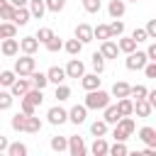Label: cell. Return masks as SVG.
<instances>
[{"instance_id":"1","label":"cell","mask_w":156,"mask_h":156,"mask_svg":"<svg viewBox=\"0 0 156 156\" xmlns=\"http://www.w3.org/2000/svg\"><path fill=\"white\" fill-rule=\"evenodd\" d=\"M110 100H112V95L107 93V90H102V88H95V90H88V95H85V107L88 110H105L107 105H110Z\"/></svg>"},{"instance_id":"2","label":"cell","mask_w":156,"mask_h":156,"mask_svg":"<svg viewBox=\"0 0 156 156\" xmlns=\"http://www.w3.org/2000/svg\"><path fill=\"white\" fill-rule=\"evenodd\" d=\"M134 129H136V124H134L132 115H127V117H119V122L112 129V136H115V141H127L134 134Z\"/></svg>"},{"instance_id":"3","label":"cell","mask_w":156,"mask_h":156,"mask_svg":"<svg viewBox=\"0 0 156 156\" xmlns=\"http://www.w3.org/2000/svg\"><path fill=\"white\" fill-rule=\"evenodd\" d=\"M149 63V56H146V51H132V54H127V58H124V66L129 68V71H141L144 66Z\"/></svg>"},{"instance_id":"4","label":"cell","mask_w":156,"mask_h":156,"mask_svg":"<svg viewBox=\"0 0 156 156\" xmlns=\"http://www.w3.org/2000/svg\"><path fill=\"white\" fill-rule=\"evenodd\" d=\"M34 66H37L34 56H32V54H22V56L15 61V68H12V71H15L17 76H29V73L34 71Z\"/></svg>"},{"instance_id":"5","label":"cell","mask_w":156,"mask_h":156,"mask_svg":"<svg viewBox=\"0 0 156 156\" xmlns=\"http://www.w3.org/2000/svg\"><path fill=\"white\" fill-rule=\"evenodd\" d=\"M46 119H49V124L61 127V124H66V122H68V110H63L61 105H54V107H49Z\"/></svg>"},{"instance_id":"6","label":"cell","mask_w":156,"mask_h":156,"mask_svg":"<svg viewBox=\"0 0 156 156\" xmlns=\"http://www.w3.org/2000/svg\"><path fill=\"white\" fill-rule=\"evenodd\" d=\"M68 154L71 156H85L88 154V146H85V141H83V136H68Z\"/></svg>"},{"instance_id":"7","label":"cell","mask_w":156,"mask_h":156,"mask_svg":"<svg viewBox=\"0 0 156 156\" xmlns=\"http://www.w3.org/2000/svg\"><path fill=\"white\" fill-rule=\"evenodd\" d=\"M29 88H32V80H29V76H20V78H17V80L10 85V93H12L15 98H22V95H24Z\"/></svg>"},{"instance_id":"8","label":"cell","mask_w":156,"mask_h":156,"mask_svg":"<svg viewBox=\"0 0 156 156\" xmlns=\"http://www.w3.org/2000/svg\"><path fill=\"white\" fill-rule=\"evenodd\" d=\"M100 83H102V78H100V73H83L80 76V85H83V90L88 93V90H95V88H100Z\"/></svg>"},{"instance_id":"9","label":"cell","mask_w":156,"mask_h":156,"mask_svg":"<svg viewBox=\"0 0 156 156\" xmlns=\"http://www.w3.org/2000/svg\"><path fill=\"white\" fill-rule=\"evenodd\" d=\"M0 51H2V56H17L20 54V41L15 39V37H7V39H2V44H0Z\"/></svg>"},{"instance_id":"10","label":"cell","mask_w":156,"mask_h":156,"mask_svg":"<svg viewBox=\"0 0 156 156\" xmlns=\"http://www.w3.org/2000/svg\"><path fill=\"white\" fill-rule=\"evenodd\" d=\"M85 73V63L80 61V58H71L68 63H66V76L68 78H80Z\"/></svg>"},{"instance_id":"11","label":"cell","mask_w":156,"mask_h":156,"mask_svg":"<svg viewBox=\"0 0 156 156\" xmlns=\"http://www.w3.org/2000/svg\"><path fill=\"white\" fill-rule=\"evenodd\" d=\"M85 117H88V107L85 105H73L68 110V122H73V124H83Z\"/></svg>"},{"instance_id":"12","label":"cell","mask_w":156,"mask_h":156,"mask_svg":"<svg viewBox=\"0 0 156 156\" xmlns=\"http://www.w3.org/2000/svg\"><path fill=\"white\" fill-rule=\"evenodd\" d=\"M78 41H83V44H90L95 37H93V27L90 24H85V22H80L78 27H76V34H73Z\"/></svg>"},{"instance_id":"13","label":"cell","mask_w":156,"mask_h":156,"mask_svg":"<svg viewBox=\"0 0 156 156\" xmlns=\"http://www.w3.org/2000/svg\"><path fill=\"white\" fill-rule=\"evenodd\" d=\"M107 12H110V17H112V20L124 17V12H127V0H110Z\"/></svg>"},{"instance_id":"14","label":"cell","mask_w":156,"mask_h":156,"mask_svg":"<svg viewBox=\"0 0 156 156\" xmlns=\"http://www.w3.org/2000/svg\"><path fill=\"white\" fill-rule=\"evenodd\" d=\"M37 49H39V39H37V37H22V39H20V51H22V54H32V56H34Z\"/></svg>"},{"instance_id":"15","label":"cell","mask_w":156,"mask_h":156,"mask_svg":"<svg viewBox=\"0 0 156 156\" xmlns=\"http://www.w3.org/2000/svg\"><path fill=\"white\" fill-rule=\"evenodd\" d=\"M100 54H102L105 58H117V54H119V46H117V41H112V39H105V41L100 44Z\"/></svg>"},{"instance_id":"16","label":"cell","mask_w":156,"mask_h":156,"mask_svg":"<svg viewBox=\"0 0 156 156\" xmlns=\"http://www.w3.org/2000/svg\"><path fill=\"white\" fill-rule=\"evenodd\" d=\"M46 78H49V83L58 85V83H63L68 76H66V68H61V66H51V68L46 71Z\"/></svg>"},{"instance_id":"17","label":"cell","mask_w":156,"mask_h":156,"mask_svg":"<svg viewBox=\"0 0 156 156\" xmlns=\"http://www.w3.org/2000/svg\"><path fill=\"white\" fill-rule=\"evenodd\" d=\"M151 112H154V107L149 105V100H146V98L134 100V115H136V117H141V119H144V117H149Z\"/></svg>"},{"instance_id":"18","label":"cell","mask_w":156,"mask_h":156,"mask_svg":"<svg viewBox=\"0 0 156 156\" xmlns=\"http://www.w3.org/2000/svg\"><path fill=\"white\" fill-rule=\"evenodd\" d=\"M107 151H110V144L105 141V136H95V141L90 146V154L93 156H107Z\"/></svg>"},{"instance_id":"19","label":"cell","mask_w":156,"mask_h":156,"mask_svg":"<svg viewBox=\"0 0 156 156\" xmlns=\"http://www.w3.org/2000/svg\"><path fill=\"white\" fill-rule=\"evenodd\" d=\"M29 15L34 17V20H41L44 17V12H46V2L44 0H29Z\"/></svg>"},{"instance_id":"20","label":"cell","mask_w":156,"mask_h":156,"mask_svg":"<svg viewBox=\"0 0 156 156\" xmlns=\"http://www.w3.org/2000/svg\"><path fill=\"white\" fill-rule=\"evenodd\" d=\"M139 139H141L146 146H154V149H156V129H154V127H141V129H139Z\"/></svg>"},{"instance_id":"21","label":"cell","mask_w":156,"mask_h":156,"mask_svg":"<svg viewBox=\"0 0 156 156\" xmlns=\"http://www.w3.org/2000/svg\"><path fill=\"white\" fill-rule=\"evenodd\" d=\"M83 46H85V44H83V41H78L76 37H73V39H68V41H63V51H66L68 56H78V54L83 51Z\"/></svg>"},{"instance_id":"22","label":"cell","mask_w":156,"mask_h":156,"mask_svg":"<svg viewBox=\"0 0 156 156\" xmlns=\"http://www.w3.org/2000/svg\"><path fill=\"white\" fill-rule=\"evenodd\" d=\"M29 80H32V85H34V88H39V90H44V88L49 85V78H46V73L37 71V68L29 73Z\"/></svg>"},{"instance_id":"23","label":"cell","mask_w":156,"mask_h":156,"mask_svg":"<svg viewBox=\"0 0 156 156\" xmlns=\"http://www.w3.org/2000/svg\"><path fill=\"white\" fill-rule=\"evenodd\" d=\"M29 20H32V15H29V7H17V10H15V17H12V22H15L17 27H24Z\"/></svg>"},{"instance_id":"24","label":"cell","mask_w":156,"mask_h":156,"mask_svg":"<svg viewBox=\"0 0 156 156\" xmlns=\"http://www.w3.org/2000/svg\"><path fill=\"white\" fill-rule=\"evenodd\" d=\"M117 110H119L122 117L134 115V100H132V98H119V100H117Z\"/></svg>"},{"instance_id":"25","label":"cell","mask_w":156,"mask_h":156,"mask_svg":"<svg viewBox=\"0 0 156 156\" xmlns=\"http://www.w3.org/2000/svg\"><path fill=\"white\" fill-rule=\"evenodd\" d=\"M102 112H105V115H102V119H105L107 124H117V122H119V117H122V115H119V110H117V105H107Z\"/></svg>"},{"instance_id":"26","label":"cell","mask_w":156,"mask_h":156,"mask_svg":"<svg viewBox=\"0 0 156 156\" xmlns=\"http://www.w3.org/2000/svg\"><path fill=\"white\" fill-rule=\"evenodd\" d=\"M129 88H132L129 83H124V80H117V83L112 85V93H110V95H115L117 100H119V98H129Z\"/></svg>"},{"instance_id":"27","label":"cell","mask_w":156,"mask_h":156,"mask_svg":"<svg viewBox=\"0 0 156 156\" xmlns=\"http://www.w3.org/2000/svg\"><path fill=\"white\" fill-rule=\"evenodd\" d=\"M22 98H27L29 102H34V105L39 107V105L44 102V90H39V88H34V85H32V88H29V90H27Z\"/></svg>"},{"instance_id":"28","label":"cell","mask_w":156,"mask_h":156,"mask_svg":"<svg viewBox=\"0 0 156 156\" xmlns=\"http://www.w3.org/2000/svg\"><path fill=\"white\" fill-rule=\"evenodd\" d=\"M41 129V119L37 115H27V122H24V132L27 134H37Z\"/></svg>"},{"instance_id":"29","label":"cell","mask_w":156,"mask_h":156,"mask_svg":"<svg viewBox=\"0 0 156 156\" xmlns=\"http://www.w3.org/2000/svg\"><path fill=\"white\" fill-rule=\"evenodd\" d=\"M107 27H110V39H119L124 34V22L122 20H112Z\"/></svg>"},{"instance_id":"30","label":"cell","mask_w":156,"mask_h":156,"mask_svg":"<svg viewBox=\"0 0 156 156\" xmlns=\"http://www.w3.org/2000/svg\"><path fill=\"white\" fill-rule=\"evenodd\" d=\"M117 46H119V51H122V54H132V51L136 49V41H134L132 37H119Z\"/></svg>"},{"instance_id":"31","label":"cell","mask_w":156,"mask_h":156,"mask_svg":"<svg viewBox=\"0 0 156 156\" xmlns=\"http://www.w3.org/2000/svg\"><path fill=\"white\" fill-rule=\"evenodd\" d=\"M105 61H107V58H105L100 51H95V54L90 56V66H93V71H95V73H102V71H105Z\"/></svg>"},{"instance_id":"32","label":"cell","mask_w":156,"mask_h":156,"mask_svg":"<svg viewBox=\"0 0 156 156\" xmlns=\"http://www.w3.org/2000/svg\"><path fill=\"white\" fill-rule=\"evenodd\" d=\"M90 134H93V136H105V134H107V122H105V119H95V122L90 124Z\"/></svg>"},{"instance_id":"33","label":"cell","mask_w":156,"mask_h":156,"mask_svg":"<svg viewBox=\"0 0 156 156\" xmlns=\"http://www.w3.org/2000/svg\"><path fill=\"white\" fill-rule=\"evenodd\" d=\"M24 122H27V115L20 110L15 117H12V122H10V127L15 129V132H24Z\"/></svg>"},{"instance_id":"34","label":"cell","mask_w":156,"mask_h":156,"mask_svg":"<svg viewBox=\"0 0 156 156\" xmlns=\"http://www.w3.org/2000/svg\"><path fill=\"white\" fill-rule=\"evenodd\" d=\"M51 149H54L56 154L68 151V139H66V136H51Z\"/></svg>"},{"instance_id":"35","label":"cell","mask_w":156,"mask_h":156,"mask_svg":"<svg viewBox=\"0 0 156 156\" xmlns=\"http://www.w3.org/2000/svg\"><path fill=\"white\" fill-rule=\"evenodd\" d=\"M15 80H17V73L15 71H0V85L2 88H10Z\"/></svg>"},{"instance_id":"36","label":"cell","mask_w":156,"mask_h":156,"mask_svg":"<svg viewBox=\"0 0 156 156\" xmlns=\"http://www.w3.org/2000/svg\"><path fill=\"white\" fill-rule=\"evenodd\" d=\"M12 100H15V95L10 90H0V112L2 110H10L12 107Z\"/></svg>"},{"instance_id":"37","label":"cell","mask_w":156,"mask_h":156,"mask_svg":"<svg viewBox=\"0 0 156 156\" xmlns=\"http://www.w3.org/2000/svg\"><path fill=\"white\" fill-rule=\"evenodd\" d=\"M100 7H102V0H83V10L88 15H98Z\"/></svg>"},{"instance_id":"38","label":"cell","mask_w":156,"mask_h":156,"mask_svg":"<svg viewBox=\"0 0 156 156\" xmlns=\"http://www.w3.org/2000/svg\"><path fill=\"white\" fill-rule=\"evenodd\" d=\"M93 37L100 39V41L110 39V27H107V24H98V27H93Z\"/></svg>"},{"instance_id":"39","label":"cell","mask_w":156,"mask_h":156,"mask_svg":"<svg viewBox=\"0 0 156 156\" xmlns=\"http://www.w3.org/2000/svg\"><path fill=\"white\" fill-rule=\"evenodd\" d=\"M44 46H46V51L56 54V51H61V49H63V41H61V37H56V34H54V37H51V39H49Z\"/></svg>"},{"instance_id":"40","label":"cell","mask_w":156,"mask_h":156,"mask_svg":"<svg viewBox=\"0 0 156 156\" xmlns=\"http://www.w3.org/2000/svg\"><path fill=\"white\" fill-rule=\"evenodd\" d=\"M7 154H10V156H27V146H24L22 141H15V144L7 146Z\"/></svg>"},{"instance_id":"41","label":"cell","mask_w":156,"mask_h":156,"mask_svg":"<svg viewBox=\"0 0 156 156\" xmlns=\"http://www.w3.org/2000/svg\"><path fill=\"white\" fill-rule=\"evenodd\" d=\"M107 154H112V156H127L129 154V149H127V144L124 141H115L112 146H110V151Z\"/></svg>"},{"instance_id":"42","label":"cell","mask_w":156,"mask_h":156,"mask_svg":"<svg viewBox=\"0 0 156 156\" xmlns=\"http://www.w3.org/2000/svg\"><path fill=\"white\" fill-rule=\"evenodd\" d=\"M34 37L39 39V44H46V41L54 37V29H51V27H39V32H37Z\"/></svg>"},{"instance_id":"43","label":"cell","mask_w":156,"mask_h":156,"mask_svg":"<svg viewBox=\"0 0 156 156\" xmlns=\"http://www.w3.org/2000/svg\"><path fill=\"white\" fill-rule=\"evenodd\" d=\"M68 98H71V88H68L66 83H58V85H56V100L63 102V100H68Z\"/></svg>"},{"instance_id":"44","label":"cell","mask_w":156,"mask_h":156,"mask_svg":"<svg viewBox=\"0 0 156 156\" xmlns=\"http://www.w3.org/2000/svg\"><path fill=\"white\" fill-rule=\"evenodd\" d=\"M44 2H46V10L54 12V15H58V12L66 7V0H44Z\"/></svg>"},{"instance_id":"45","label":"cell","mask_w":156,"mask_h":156,"mask_svg":"<svg viewBox=\"0 0 156 156\" xmlns=\"http://www.w3.org/2000/svg\"><path fill=\"white\" fill-rule=\"evenodd\" d=\"M0 24H2V39L17 37V24H15V22H0Z\"/></svg>"},{"instance_id":"46","label":"cell","mask_w":156,"mask_h":156,"mask_svg":"<svg viewBox=\"0 0 156 156\" xmlns=\"http://www.w3.org/2000/svg\"><path fill=\"white\" fill-rule=\"evenodd\" d=\"M146 85H132L129 88V98H134V100H141V98H146Z\"/></svg>"},{"instance_id":"47","label":"cell","mask_w":156,"mask_h":156,"mask_svg":"<svg viewBox=\"0 0 156 156\" xmlns=\"http://www.w3.org/2000/svg\"><path fill=\"white\" fill-rule=\"evenodd\" d=\"M20 110H22L24 115H37V105L29 102L27 98H20Z\"/></svg>"},{"instance_id":"48","label":"cell","mask_w":156,"mask_h":156,"mask_svg":"<svg viewBox=\"0 0 156 156\" xmlns=\"http://www.w3.org/2000/svg\"><path fill=\"white\" fill-rule=\"evenodd\" d=\"M15 10H17V7H15L12 2H7V5L0 10V20H5V22H12V17H15Z\"/></svg>"},{"instance_id":"49","label":"cell","mask_w":156,"mask_h":156,"mask_svg":"<svg viewBox=\"0 0 156 156\" xmlns=\"http://www.w3.org/2000/svg\"><path fill=\"white\" fill-rule=\"evenodd\" d=\"M132 39L139 44V41H146V39H149V34H146V29H144V27H136V29L132 32Z\"/></svg>"},{"instance_id":"50","label":"cell","mask_w":156,"mask_h":156,"mask_svg":"<svg viewBox=\"0 0 156 156\" xmlns=\"http://www.w3.org/2000/svg\"><path fill=\"white\" fill-rule=\"evenodd\" d=\"M141 71L146 73V78H156V61H149V63H146Z\"/></svg>"},{"instance_id":"51","label":"cell","mask_w":156,"mask_h":156,"mask_svg":"<svg viewBox=\"0 0 156 156\" xmlns=\"http://www.w3.org/2000/svg\"><path fill=\"white\" fill-rule=\"evenodd\" d=\"M144 29H146V34H149V39H156V20H149Z\"/></svg>"},{"instance_id":"52","label":"cell","mask_w":156,"mask_h":156,"mask_svg":"<svg viewBox=\"0 0 156 156\" xmlns=\"http://www.w3.org/2000/svg\"><path fill=\"white\" fill-rule=\"evenodd\" d=\"M146 56H149V61H156V41L146 49Z\"/></svg>"},{"instance_id":"53","label":"cell","mask_w":156,"mask_h":156,"mask_svg":"<svg viewBox=\"0 0 156 156\" xmlns=\"http://www.w3.org/2000/svg\"><path fill=\"white\" fill-rule=\"evenodd\" d=\"M146 100H149V105L156 110V90H149V93H146Z\"/></svg>"},{"instance_id":"54","label":"cell","mask_w":156,"mask_h":156,"mask_svg":"<svg viewBox=\"0 0 156 156\" xmlns=\"http://www.w3.org/2000/svg\"><path fill=\"white\" fill-rule=\"evenodd\" d=\"M7 146H10L7 136H2V134H0V154H5V151H7Z\"/></svg>"},{"instance_id":"55","label":"cell","mask_w":156,"mask_h":156,"mask_svg":"<svg viewBox=\"0 0 156 156\" xmlns=\"http://www.w3.org/2000/svg\"><path fill=\"white\" fill-rule=\"evenodd\" d=\"M10 2H12L15 7H27V5H29V0H10Z\"/></svg>"},{"instance_id":"56","label":"cell","mask_w":156,"mask_h":156,"mask_svg":"<svg viewBox=\"0 0 156 156\" xmlns=\"http://www.w3.org/2000/svg\"><path fill=\"white\" fill-rule=\"evenodd\" d=\"M7 2H10V0H0V10H2V7L7 5Z\"/></svg>"},{"instance_id":"57","label":"cell","mask_w":156,"mask_h":156,"mask_svg":"<svg viewBox=\"0 0 156 156\" xmlns=\"http://www.w3.org/2000/svg\"><path fill=\"white\" fill-rule=\"evenodd\" d=\"M0 41H2V24H0Z\"/></svg>"},{"instance_id":"58","label":"cell","mask_w":156,"mask_h":156,"mask_svg":"<svg viewBox=\"0 0 156 156\" xmlns=\"http://www.w3.org/2000/svg\"><path fill=\"white\" fill-rule=\"evenodd\" d=\"M127 2H139V0H127Z\"/></svg>"},{"instance_id":"59","label":"cell","mask_w":156,"mask_h":156,"mask_svg":"<svg viewBox=\"0 0 156 156\" xmlns=\"http://www.w3.org/2000/svg\"><path fill=\"white\" fill-rule=\"evenodd\" d=\"M154 129H156V127H154Z\"/></svg>"}]
</instances>
